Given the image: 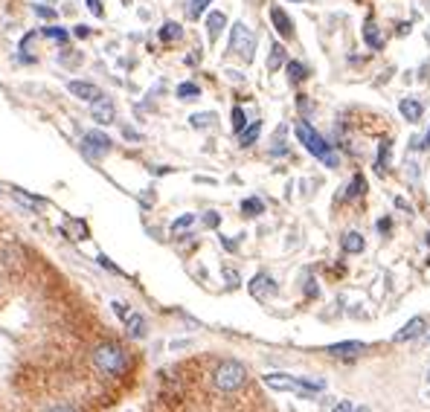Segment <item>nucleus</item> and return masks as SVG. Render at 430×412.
<instances>
[{"mask_svg":"<svg viewBox=\"0 0 430 412\" xmlns=\"http://www.w3.org/2000/svg\"><path fill=\"white\" fill-rule=\"evenodd\" d=\"M70 93L79 96V99H85V102H96L99 96H102V90H99L96 85H90V81H70Z\"/></svg>","mask_w":430,"mask_h":412,"instance_id":"9b49d317","label":"nucleus"},{"mask_svg":"<svg viewBox=\"0 0 430 412\" xmlns=\"http://www.w3.org/2000/svg\"><path fill=\"white\" fill-rule=\"evenodd\" d=\"M259 131H262V122H259V120L250 122V125H244V128L239 131V145H241V148H250V145L259 140Z\"/></svg>","mask_w":430,"mask_h":412,"instance_id":"2eb2a0df","label":"nucleus"},{"mask_svg":"<svg viewBox=\"0 0 430 412\" xmlns=\"http://www.w3.org/2000/svg\"><path fill=\"white\" fill-rule=\"evenodd\" d=\"M282 64H285V47H282V44H273V47H271V58H268V70L276 73L279 67H282Z\"/></svg>","mask_w":430,"mask_h":412,"instance_id":"aec40b11","label":"nucleus"},{"mask_svg":"<svg viewBox=\"0 0 430 412\" xmlns=\"http://www.w3.org/2000/svg\"><path fill=\"white\" fill-rule=\"evenodd\" d=\"M241 212H244V215H262V212H264V204L259 201V197H247V201H241Z\"/></svg>","mask_w":430,"mask_h":412,"instance_id":"5701e85b","label":"nucleus"},{"mask_svg":"<svg viewBox=\"0 0 430 412\" xmlns=\"http://www.w3.org/2000/svg\"><path fill=\"white\" fill-rule=\"evenodd\" d=\"M340 247H343V253H363V236L360 233H346L340 238Z\"/></svg>","mask_w":430,"mask_h":412,"instance_id":"6ab92c4d","label":"nucleus"},{"mask_svg":"<svg viewBox=\"0 0 430 412\" xmlns=\"http://www.w3.org/2000/svg\"><path fill=\"white\" fill-rule=\"evenodd\" d=\"M296 140H300L303 145H305V151H311L314 157H317L320 163H326V166L328 169H337V163H340V157L335 154V148L332 145H328L320 134H317V131H314L308 122H296Z\"/></svg>","mask_w":430,"mask_h":412,"instance_id":"f03ea898","label":"nucleus"},{"mask_svg":"<svg viewBox=\"0 0 430 412\" xmlns=\"http://www.w3.org/2000/svg\"><path fill=\"white\" fill-rule=\"evenodd\" d=\"M264 381V386H271V389H276V392H296L300 389V377H291V374H264L262 377Z\"/></svg>","mask_w":430,"mask_h":412,"instance_id":"0eeeda50","label":"nucleus"},{"mask_svg":"<svg viewBox=\"0 0 430 412\" xmlns=\"http://www.w3.org/2000/svg\"><path fill=\"white\" fill-rule=\"evenodd\" d=\"M88 9L96 15V18H102V15H105V9H102V0H88Z\"/></svg>","mask_w":430,"mask_h":412,"instance_id":"2f4dec72","label":"nucleus"},{"mask_svg":"<svg viewBox=\"0 0 430 412\" xmlns=\"http://www.w3.org/2000/svg\"><path fill=\"white\" fill-rule=\"evenodd\" d=\"M332 412H352V404L349 401H340V404L332 406Z\"/></svg>","mask_w":430,"mask_h":412,"instance_id":"c9c22d12","label":"nucleus"},{"mask_svg":"<svg viewBox=\"0 0 430 412\" xmlns=\"http://www.w3.org/2000/svg\"><path fill=\"white\" fill-rule=\"evenodd\" d=\"M157 35H160V41H163V44H172V41H177L180 35H184V26L175 24V21H166V24L160 26Z\"/></svg>","mask_w":430,"mask_h":412,"instance_id":"f3484780","label":"nucleus"},{"mask_svg":"<svg viewBox=\"0 0 430 412\" xmlns=\"http://www.w3.org/2000/svg\"><path fill=\"white\" fill-rule=\"evenodd\" d=\"M108 151H111V137H105L102 131H88L85 134V154L96 160V157H102Z\"/></svg>","mask_w":430,"mask_h":412,"instance_id":"39448f33","label":"nucleus"},{"mask_svg":"<svg viewBox=\"0 0 430 412\" xmlns=\"http://www.w3.org/2000/svg\"><path fill=\"white\" fill-rule=\"evenodd\" d=\"M305 76H308L305 64H300V61H288V79L294 81V85H296V81H303Z\"/></svg>","mask_w":430,"mask_h":412,"instance_id":"393cba45","label":"nucleus"},{"mask_svg":"<svg viewBox=\"0 0 430 412\" xmlns=\"http://www.w3.org/2000/svg\"><path fill=\"white\" fill-rule=\"evenodd\" d=\"M186 345H189L186 340H175V343H172V349H186Z\"/></svg>","mask_w":430,"mask_h":412,"instance_id":"a19ab883","label":"nucleus"},{"mask_svg":"<svg viewBox=\"0 0 430 412\" xmlns=\"http://www.w3.org/2000/svg\"><path fill=\"white\" fill-rule=\"evenodd\" d=\"M218 221H221V218L215 215V212H207V215H204V224H207V226H218Z\"/></svg>","mask_w":430,"mask_h":412,"instance_id":"f704fd0d","label":"nucleus"},{"mask_svg":"<svg viewBox=\"0 0 430 412\" xmlns=\"http://www.w3.org/2000/svg\"><path fill=\"white\" fill-rule=\"evenodd\" d=\"M212 120H215V113H195V117H192V125H195V128H207V125H212Z\"/></svg>","mask_w":430,"mask_h":412,"instance_id":"c756f323","label":"nucleus"},{"mask_svg":"<svg viewBox=\"0 0 430 412\" xmlns=\"http://www.w3.org/2000/svg\"><path fill=\"white\" fill-rule=\"evenodd\" d=\"M332 357H358L367 352V343H358V340H349V343H335V345H328L326 349Z\"/></svg>","mask_w":430,"mask_h":412,"instance_id":"6e6552de","label":"nucleus"},{"mask_svg":"<svg viewBox=\"0 0 430 412\" xmlns=\"http://www.w3.org/2000/svg\"><path fill=\"white\" fill-rule=\"evenodd\" d=\"M424 325H427V322H424V317H413V320H410V322H407V325H404L401 331L395 334L392 340H395V343H404V340H416V337H422V334H424Z\"/></svg>","mask_w":430,"mask_h":412,"instance_id":"9d476101","label":"nucleus"},{"mask_svg":"<svg viewBox=\"0 0 430 412\" xmlns=\"http://www.w3.org/2000/svg\"><path fill=\"white\" fill-rule=\"evenodd\" d=\"M352 412H372L369 406H352Z\"/></svg>","mask_w":430,"mask_h":412,"instance_id":"79ce46f5","label":"nucleus"},{"mask_svg":"<svg viewBox=\"0 0 430 412\" xmlns=\"http://www.w3.org/2000/svg\"><path fill=\"white\" fill-rule=\"evenodd\" d=\"M195 224V215H180L175 224H172V233H184V229H189Z\"/></svg>","mask_w":430,"mask_h":412,"instance_id":"c85d7f7f","label":"nucleus"},{"mask_svg":"<svg viewBox=\"0 0 430 412\" xmlns=\"http://www.w3.org/2000/svg\"><path fill=\"white\" fill-rule=\"evenodd\" d=\"M390 226H392V221L390 218H381V221H378V233H390Z\"/></svg>","mask_w":430,"mask_h":412,"instance_id":"e433bc0d","label":"nucleus"},{"mask_svg":"<svg viewBox=\"0 0 430 412\" xmlns=\"http://www.w3.org/2000/svg\"><path fill=\"white\" fill-rule=\"evenodd\" d=\"M125 325H128V334L131 337H145V320L140 314H128L125 317Z\"/></svg>","mask_w":430,"mask_h":412,"instance_id":"412c9836","label":"nucleus"},{"mask_svg":"<svg viewBox=\"0 0 430 412\" xmlns=\"http://www.w3.org/2000/svg\"><path fill=\"white\" fill-rule=\"evenodd\" d=\"M47 412H76L73 406H53V409H47Z\"/></svg>","mask_w":430,"mask_h":412,"instance_id":"ea45409f","label":"nucleus"},{"mask_svg":"<svg viewBox=\"0 0 430 412\" xmlns=\"http://www.w3.org/2000/svg\"><path fill=\"white\" fill-rule=\"evenodd\" d=\"M93 120L99 125H111L113 122V108H111V99L108 96H99L93 102Z\"/></svg>","mask_w":430,"mask_h":412,"instance_id":"f8f14e48","label":"nucleus"},{"mask_svg":"<svg viewBox=\"0 0 430 412\" xmlns=\"http://www.w3.org/2000/svg\"><path fill=\"white\" fill-rule=\"evenodd\" d=\"M88 35H90L88 26H76V38H88Z\"/></svg>","mask_w":430,"mask_h":412,"instance_id":"58836bf2","label":"nucleus"},{"mask_svg":"<svg viewBox=\"0 0 430 412\" xmlns=\"http://www.w3.org/2000/svg\"><path fill=\"white\" fill-rule=\"evenodd\" d=\"M399 110H401V117L407 122H419L422 120V105L416 102V99H404V102L399 105Z\"/></svg>","mask_w":430,"mask_h":412,"instance_id":"a211bd4d","label":"nucleus"},{"mask_svg":"<svg viewBox=\"0 0 430 412\" xmlns=\"http://www.w3.org/2000/svg\"><path fill=\"white\" fill-rule=\"evenodd\" d=\"M201 96V88L195 85V81H184V85L177 88V99H198Z\"/></svg>","mask_w":430,"mask_h":412,"instance_id":"bb28decb","label":"nucleus"},{"mask_svg":"<svg viewBox=\"0 0 430 412\" xmlns=\"http://www.w3.org/2000/svg\"><path fill=\"white\" fill-rule=\"evenodd\" d=\"M363 192H367V177H363V174H355V177H352V186L346 189V197H358V195H363Z\"/></svg>","mask_w":430,"mask_h":412,"instance_id":"a878e982","label":"nucleus"},{"mask_svg":"<svg viewBox=\"0 0 430 412\" xmlns=\"http://www.w3.org/2000/svg\"><path fill=\"white\" fill-rule=\"evenodd\" d=\"M230 49H233L236 56H241L244 61H253V49H256V35L253 29L247 24H233V29H230Z\"/></svg>","mask_w":430,"mask_h":412,"instance_id":"20e7f679","label":"nucleus"},{"mask_svg":"<svg viewBox=\"0 0 430 412\" xmlns=\"http://www.w3.org/2000/svg\"><path fill=\"white\" fill-rule=\"evenodd\" d=\"M12 195H15V201L24 204V206H26V209H32V212L41 209V206L47 204L44 197H35V195H29V192H24V189H12Z\"/></svg>","mask_w":430,"mask_h":412,"instance_id":"dca6fc26","label":"nucleus"},{"mask_svg":"<svg viewBox=\"0 0 430 412\" xmlns=\"http://www.w3.org/2000/svg\"><path fill=\"white\" fill-rule=\"evenodd\" d=\"M271 21H273V29H276L282 38H291V35H294V24H291V18L285 15V9L271 6Z\"/></svg>","mask_w":430,"mask_h":412,"instance_id":"1a4fd4ad","label":"nucleus"},{"mask_svg":"<svg viewBox=\"0 0 430 412\" xmlns=\"http://www.w3.org/2000/svg\"><path fill=\"white\" fill-rule=\"evenodd\" d=\"M44 35L47 38H53V41H70V32L67 29H58V26H44Z\"/></svg>","mask_w":430,"mask_h":412,"instance_id":"cd10ccee","label":"nucleus"},{"mask_svg":"<svg viewBox=\"0 0 430 412\" xmlns=\"http://www.w3.org/2000/svg\"><path fill=\"white\" fill-rule=\"evenodd\" d=\"M90 360H93V369L102 372L105 377H120V374L128 372V352L122 349L120 343H102V345H96Z\"/></svg>","mask_w":430,"mask_h":412,"instance_id":"f257e3e1","label":"nucleus"},{"mask_svg":"<svg viewBox=\"0 0 430 412\" xmlns=\"http://www.w3.org/2000/svg\"><path fill=\"white\" fill-rule=\"evenodd\" d=\"M427 244H430V233H427Z\"/></svg>","mask_w":430,"mask_h":412,"instance_id":"37998d69","label":"nucleus"},{"mask_svg":"<svg viewBox=\"0 0 430 412\" xmlns=\"http://www.w3.org/2000/svg\"><path fill=\"white\" fill-rule=\"evenodd\" d=\"M247 125V120H244V110L241 108H233V131L239 134V131Z\"/></svg>","mask_w":430,"mask_h":412,"instance_id":"7c9ffc66","label":"nucleus"},{"mask_svg":"<svg viewBox=\"0 0 430 412\" xmlns=\"http://www.w3.org/2000/svg\"><path fill=\"white\" fill-rule=\"evenodd\" d=\"M224 26H227V15L224 12H209V18H207V35H209V41L218 38Z\"/></svg>","mask_w":430,"mask_h":412,"instance_id":"ddd939ff","label":"nucleus"},{"mask_svg":"<svg viewBox=\"0 0 430 412\" xmlns=\"http://www.w3.org/2000/svg\"><path fill=\"white\" fill-rule=\"evenodd\" d=\"M363 41H367L372 49H381V47H384V35H381V29L375 26L372 18H369L367 24H363Z\"/></svg>","mask_w":430,"mask_h":412,"instance_id":"4468645a","label":"nucleus"},{"mask_svg":"<svg viewBox=\"0 0 430 412\" xmlns=\"http://www.w3.org/2000/svg\"><path fill=\"white\" fill-rule=\"evenodd\" d=\"M209 3H212V0H186V15H189V18H201Z\"/></svg>","mask_w":430,"mask_h":412,"instance_id":"b1692460","label":"nucleus"},{"mask_svg":"<svg viewBox=\"0 0 430 412\" xmlns=\"http://www.w3.org/2000/svg\"><path fill=\"white\" fill-rule=\"evenodd\" d=\"M390 151H392V142L390 140H384L381 142V148H378V172H387V166H390Z\"/></svg>","mask_w":430,"mask_h":412,"instance_id":"4be33fe9","label":"nucleus"},{"mask_svg":"<svg viewBox=\"0 0 430 412\" xmlns=\"http://www.w3.org/2000/svg\"><path fill=\"white\" fill-rule=\"evenodd\" d=\"M244 381H247V369L239 363V360H221L212 372V384L221 392H236V389L244 386Z\"/></svg>","mask_w":430,"mask_h":412,"instance_id":"7ed1b4c3","label":"nucleus"},{"mask_svg":"<svg viewBox=\"0 0 430 412\" xmlns=\"http://www.w3.org/2000/svg\"><path fill=\"white\" fill-rule=\"evenodd\" d=\"M113 311H117V317H122V320H125V317L131 314V311H128V305H125V302H113Z\"/></svg>","mask_w":430,"mask_h":412,"instance_id":"72a5a7b5","label":"nucleus"},{"mask_svg":"<svg viewBox=\"0 0 430 412\" xmlns=\"http://www.w3.org/2000/svg\"><path fill=\"white\" fill-rule=\"evenodd\" d=\"M250 288V296H256V299H271V296H276V282L268 276V273H259V276H253V282L247 285Z\"/></svg>","mask_w":430,"mask_h":412,"instance_id":"423d86ee","label":"nucleus"},{"mask_svg":"<svg viewBox=\"0 0 430 412\" xmlns=\"http://www.w3.org/2000/svg\"><path fill=\"white\" fill-rule=\"evenodd\" d=\"M413 142H416L419 148H430V128H427V134H424V140L419 142V140H413Z\"/></svg>","mask_w":430,"mask_h":412,"instance_id":"4c0bfd02","label":"nucleus"},{"mask_svg":"<svg viewBox=\"0 0 430 412\" xmlns=\"http://www.w3.org/2000/svg\"><path fill=\"white\" fill-rule=\"evenodd\" d=\"M35 15H38V18H56V9H49V6H35Z\"/></svg>","mask_w":430,"mask_h":412,"instance_id":"473e14b6","label":"nucleus"}]
</instances>
